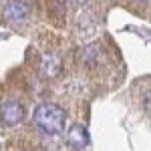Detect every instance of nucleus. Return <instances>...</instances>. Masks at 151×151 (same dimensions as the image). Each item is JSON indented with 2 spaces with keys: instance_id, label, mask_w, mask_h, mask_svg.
<instances>
[{
  "instance_id": "nucleus-6",
  "label": "nucleus",
  "mask_w": 151,
  "mask_h": 151,
  "mask_svg": "<svg viewBox=\"0 0 151 151\" xmlns=\"http://www.w3.org/2000/svg\"><path fill=\"white\" fill-rule=\"evenodd\" d=\"M42 73L47 75V77H57L58 73H60V58L57 55H45L42 57Z\"/></svg>"
},
{
  "instance_id": "nucleus-4",
  "label": "nucleus",
  "mask_w": 151,
  "mask_h": 151,
  "mask_svg": "<svg viewBox=\"0 0 151 151\" xmlns=\"http://www.w3.org/2000/svg\"><path fill=\"white\" fill-rule=\"evenodd\" d=\"M0 119L4 125H18L24 119V107L16 101H8L0 109Z\"/></svg>"
},
{
  "instance_id": "nucleus-3",
  "label": "nucleus",
  "mask_w": 151,
  "mask_h": 151,
  "mask_svg": "<svg viewBox=\"0 0 151 151\" xmlns=\"http://www.w3.org/2000/svg\"><path fill=\"white\" fill-rule=\"evenodd\" d=\"M89 131H87V127L85 125H81V123H75V125H70V129L67 131V143H69L73 149L81 151L85 149L87 145H89Z\"/></svg>"
},
{
  "instance_id": "nucleus-2",
  "label": "nucleus",
  "mask_w": 151,
  "mask_h": 151,
  "mask_svg": "<svg viewBox=\"0 0 151 151\" xmlns=\"http://www.w3.org/2000/svg\"><path fill=\"white\" fill-rule=\"evenodd\" d=\"M4 18L8 22H14V24H22L28 20V6L26 2L22 0H8L4 4Z\"/></svg>"
},
{
  "instance_id": "nucleus-7",
  "label": "nucleus",
  "mask_w": 151,
  "mask_h": 151,
  "mask_svg": "<svg viewBox=\"0 0 151 151\" xmlns=\"http://www.w3.org/2000/svg\"><path fill=\"white\" fill-rule=\"evenodd\" d=\"M143 107H145V111L151 115V91H147L145 97H143Z\"/></svg>"
},
{
  "instance_id": "nucleus-1",
  "label": "nucleus",
  "mask_w": 151,
  "mask_h": 151,
  "mask_svg": "<svg viewBox=\"0 0 151 151\" xmlns=\"http://www.w3.org/2000/svg\"><path fill=\"white\" fill-rule=\"evenodd\" d=\"M35 125L47 135H58L60 131H65L67 123V113L55 103H40L32 113Z\"/></svg>"
},
{
  "instance_id": "nucleus-9",
  "label": "nucleus",
  "mask_w": 151,
  "mask_h": 151,
  "mask_svg": "<svg viewBox=\"0 0 151 151\" xmlns=\"http://www.w3.org/2000/svg\"><path fill=\"white\" fill-rule=\"evenodd\" d=\"M137 2H147V0H137Z\"/></svg>"
},
{
  "instance_id": "nucleus-8",
  "label": "nucleus",
  "mask_w": 151,
  "mask_h": 151,
  "mask_svg": "<svg viewBox=\"0 0 151 151\" xmlns=\"http://www.w3.org/2000/svg\"><path fill=\"white\" fill-rule=\"evenodd\" d=\"M69 2H73V4H85L87 0H69Z\"/></svg>"
},
{
  "instance_id": "nucleus-5",
  "label": "nucleus",
  "mask_w": 151,
  "mask_h": 151,
  "mask_svg": "<svg viewBox=\"0 0 151 151\" xmlns=\"http://www.w3.org/2000/svg\"><path fill=\"white\" fill-rule=\"evenodd\" d=\"M99 58H101V48L97 47V45H89V47L79 50V60H81L83 65L93 67V65L99 63Z\"/></svg>"
}]
</instances>
